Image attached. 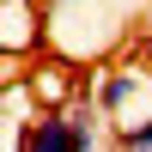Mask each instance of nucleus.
<instances>
[{
    "label": "nucleus",
    "mask_w": 152,
    "mask_h": 152,
    "mask_svg": "<svg viewBox=\"0 0 152 152\" xmlns=\"http://www.w3.org/2000/svg\"><path fill=\"white\" fill-rule=\"evenodd\" d=\"M18 152H85L79 128H73V110H43V116L24 128Z\"/></svg>",
    "instance_id": "nucleus-1"
},
{
    "label": "nucleus",
    "mask_w": 152,
    "mask_h": 152,
    "mask_svg": "<svg viewBox=\"0 0 152 152\" xmlns=\"http://www.w3.org/2000/svg\"><path fill=\"white\" fill-rule=\"evenodd\" d=\"M55 6H79V0H55Z\"/></svg>",
    "instance_id": "nucleus-2"
}]
</instances>
